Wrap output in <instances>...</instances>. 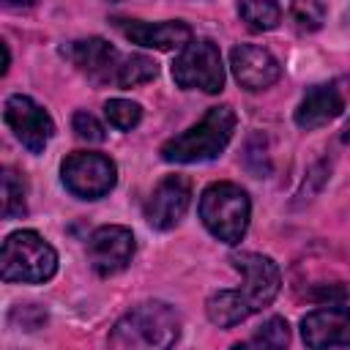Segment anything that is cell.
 Returning a JSON list of instances; mask_svg holds the SVG:
<instances>
[{"mask_svg": "<svg viewBox=\"0 0 350 350\" xmlns=\"http://www.w3.org/2000/svg\"><path fill=\"white\" fill-rule=\"evenodd\" d=\"M180 336V320L172 306L148 301L126 312L112 334L109 350H172Z\"/></svg>", "mask_w": 350, "mask_h": 350, "instance_id": "1", "label": "cell"}, {"mask_svg": "<svg viewBox=\"0 0 350 350\" xmlns=\"http://www.w3.org/2000/svg\"><path fill=\"white\" fill-rule=\"evenodd\" d=\"M232 131H235L232 107L227 104L211 107L200 123H194L191 129H186L183 134L161 145V159L175 161V164H194V161L216 159L232 139Z\"/></svg>", "mask_w": 350, "mask_h": 350, "instance_id": "2", "label": "cell"}, {"mask_svg": "<svg viewBox=\"0 0 350 350\" xmlns=\"http://www.w3.org/2000/svg\"><path fill=\"white\" fill-rule=\"evenodd\" d=\"M55 271H57V254L38 232L19 230L3 241L0 273L5 282L38 284V282L52 279Z\"/></svg>", "mask_w": 350, "mask_h": 350, "instance_id": "3", "label": "cell"}, {"mask_svg": "<svg viewBox=\"0 0 350 350\" xmlns=\"http://www.w3.org/2000/svg\"><path fill=\"white\" fill-rule=\"evenodd\" d=\"M249 197L241 186L219 180L211 183L200 197V219L208 227V232L224 243H238L246 235L249 227Z\"/></svg>", "mask_w": 350, "mask_h": 350, "instance_id": "4", "label": "cell"}, {"mask_svg": "<svg viewBox=\"0 0 350 350\" xmlns=\"http://www.w3.org/2000/svg\"><path fill=\"white\" fill-rule=\"evenodd\" d=\"M172 79L183 90L219 93L224 88V66H221V55L216 44L205 38L189 41L172 63Z\"/></svg>", "mask_w": 350, "mask_h": 350, "instance_id": "5", "label": "cell"}, {"mask_svg": "<svg viewBox=\"0 0 350 350\" xmlns=\"http://www.w3.org/2000/svg\"><path fill=\"white\" fill-rule=\"evenodd\" d=\"M60 172H63L66 189L82 200H98V197L109 194L118 180V170H115L112 159H107L101 153H85V150L71 153L63 161Z\"/></svg>", "mask_w": 350, "mask_h": 350, "instance_id": "6", "label": "cell"}, {"mask_svg": "<svg viewBox=\"0 0 350 350\" xmlns=\"http://www.w3.org/2000/svg\"><path fill=\"white\" fill-rule=\"evenodd\" d=\"M232 265L243 273V287H238V295L243 298V304L252 314L276 298L282 276L271 257L257 254V252H241L232 257Z\"/></svg>", "mask_w": 350, "mask_h": 350, "instance_id": "7", "label": "cell"}, {"mask_svg": "<svg viewBox=\"0 0 350 350\" xmlns=\"http://www.w3.org/2000/svg\"><path fill=\"white\" fill-rule=\"evenodd\" d=\"M3 118L30 153H41L55 134L52 118L30 96H8L3 104Z\"/></svg>", "mask_w": 350, "mask_h": 350, "instance_id": "8", "label": "cell"}, {"mask_svg": "<svg viewBox=\"0 0 350 350\" xmlns=\"http://www.w3.org/2000/svg\"><path fill=\"white\" fill-rule=\"evenodd\" d=\"M134 246L137 243H134V235L129 227H120V224L98 227L88 241V262L101 276L120 273L131 262Z\"/></svg>", "mask_w": 350, "mask_h": 350, "instance_id": "9", "label": "cell"}, {"mask_svg": "<svg viewBox=\"0 0 350 350\" xmlns=\"http://www.w3.org/2000/svg\"><path fill=\"white\" fill-rule=\"evenodd\" d=\"M301 336L312 350L350 347V309L347 306H323L309 312L301 320Z\"/></svg>", "mask_w": 350, "mask_h": 350, "instance_id": "10", "label": "cell"}, {"mask_svg": "<svg viewBox=\"0 0 350 350\" xmlns=\"http://www.w3.org/2000/svg\"><path fill=\"white\" fill-rule=\"evenodd\" d=\"M189 197H191L189 180L183 175H167L164 180H159V186L150 191V197L145 202L148 224L156 230L175 227L189 208Z\"/></svg>", "mask_w": 350, "mask_h": 350, "instance_id": "11", "label": "cell"}, {"mask_svg": "<svg viewBox=\"0 0 350 350\" xmlns=\"http://www.w3.org/2000/svg\"><path fill=\"white\" fill-rule=\"evenodd\" d=\"M230 66H232V74L235 79L241 82V88L246 90H265L271 88L279 77H282V66L279 60L262 49V46H254V44H241L230 52Z\"/></svg>", "mask_w": 350, "mask_h": 350, "instance_id": "12", "label": "cell"}, {"mask_svg": "<svg viewBox=\"0 0 350 350\" xmlns=\"http://www.w3.org/2000/svg\"><path fill=\"white\" fill-rule=\"evenodd\" d=\"M63 55L88 77L98 79V82H115V71L120 66V52L115 46H109L104 38H85V41H74L63 49Z\"/></svg>", "mask_w": 350, "mask_h": 350, "instance_id": "13", "label": "cell"}, {"mask_svg": "<svg viewBox=\"0 0 350 350\" xmlns=\"http://www.w3.org/2000/svg\"><path fill=\"white\" fill-rule=\"evenodd\" d=\"M120 33L150 49H175L191 41V27L183 22H118Z\"/></svg>", "mask_w": 350, "mask_h": 350, "instance_id": "14", "label": "cell"}, {"mask_svg": "<svg viewBox=\"0 0 350 350\" xmlns=\"http://www.w3.org/2000/svg\"><path fill=\"white\" fill-rule=\"evenodd\" d=\"M342 107H345V98L336 90V85H314L301 98V104L295 109V123L301 129L325 126L328 120H334L342 112Z\"/></svg>", "mask_w": 350, "mask_h": 350, "instance_id": "15", "label": "cell"}, {"mask_svg": "<svg viewBox=\"0 0 350 350\" xmlns=\"http://www.w3.org/2000/svg\"><path fill=\"white\" fill-rule=\"evenodd\" d=\"M205 312H208V320L219 328H232L238 323H243L252 312L246 309L243 298L238 295V290H219L208 298L205 304Z\"/></svg>", "mask_w": 350, "mask_h": 350, "instance_id": "16", "label": "cell"}, {"mask_svg": "<svg viewBox=\"0 0 350 350\" xmlns=\"http://www.w3.org/2000/svg\"><path fill=\"white\" fill-rule=\"evenodd\" d=\"M287 342H290L287 323L282 317H271L257 328L254 336L232 345V350H287Z\"/></svg>", "mask_w": 350, "mask_h": 350, "instance_id": "17", "label": "cell"}, {"mask_svg": "<svg viewBox=\"0 0 350 350\" xmlns=\"http://www.w3.org/2000/svg\"><path fill=\"white\" fill-rule=\"evenodd\" d=\"M156 63L145 55H129V57H120V66L115 71V85L120 88H134V85H142V82H150L156 77Z\"/></svg>", "mask_w": 350, "mask_h": 350, "instance_id": "18", "label": "cell"}, {"mask_svg": "<svg viewBox=\"0 0 350 350\" xmlns=\"http://www.w3.org/2000/svg\"><path fill=\"white\" fill-rule=\"evenodd\" d=\"M238 14L254 30H271L282 19V8L276 3H268V0H246V3L238 5Z\"/></svg>", "mask_w": 350, "mask_h": 350, "instance_id": "19", "label": "cell"}, {"mask_svg": "<svg viewBox=\"0 0 350 350\" xmlns=\"http://www.w3.org/2000/svg\"><path fill=\"white\" fill-rule=\"evenodd\" d=\"M25 183L14 170H3V216L16 219L25 216Z\"/></svg>", "mask_w": 350, "mask_h": 350, "instance_id": "20", "label": "cell"}, {"mask_svg": "<svg viewBox=\"0 0 350 350\" xmlns=\"http://www.w3.org/2000/svg\"><path fill=\"white\" fill-rule=\"evenodd\" d=\"M104 115L107 120L118 129V131H131L139 120H142V109L139 104L129 101V98H112L104 104Z\"/></svg>", "mask_w": 350, "mask_h": 350, "instance_id": "21", "label": "cell"}, {"mask_svg": "<svg viewBox=\"0 0 350 350\" xmlns=\"http://www.w3.org/2000/svg\"><path fill=\"white\" fill-rule=\"evenodd\" d=\"M290 19L298 25V30L312 33V30H317V27L323 25V19H325V5H323V3H312V0H306V3H293V5H290Z\"/></svg>", "mask_w": 350, "mask_h": 350, "instance_id": "22", "label": "cell"}, {"mask_svg": "<svg viewBox=\"0 0 350 350\" xmlns=\"http://www.w3.org/2000/svg\"><path fill=\"white\" fill-rule=\"evenodd\" d=\"M71 126H74L77 137L79 139H88V142H104V137H107L104 134V126L93 115H88V112H74Z\"/></svg>", "mask_w": 350, "mask_h": 350, "instance_id": "23", "label": "cell"}, {"mask_svg": "<svg viewBox=\"0 0 350 350\" xmlns=\"http://www.w3.org/2000/svg\"><path fill=\"white\" fill-rule=\"evenodd\" d=\"M0 49H3V66H0V74H5V71H8V63H11V52H8V44H5V41H0Z\"/></svg>", "mask_w": 350, "mask_h": 350, "instance_id": "24", "label": "cell"}, {"mask_svg": "<svg viewBox=\"0 0 350 350\" xmlns=\"http://www.w3.org/2000/svg\"><path fill=\"white\" fill-rule=\"evenodd\" d=\"M345 139L350 142V120H347V126H345Z\"/></svg>", "mask_w": 350, "mask_h": 350, "instance_id": "25", "label": "cell"}]
</instances>
